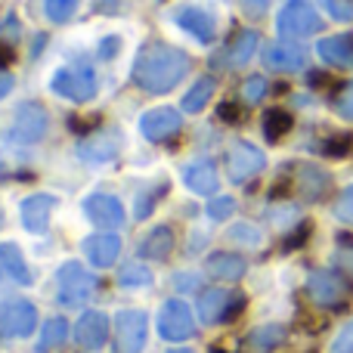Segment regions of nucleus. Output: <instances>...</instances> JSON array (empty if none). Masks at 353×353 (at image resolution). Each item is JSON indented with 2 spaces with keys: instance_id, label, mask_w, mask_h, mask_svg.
Segmentation results:
<instances>
[{
  "instance_id": "18",
  "label": "nucleus",
  "mask_w": 353,
  "mask_h": 353,
  "mask_svg": "<svg viewBox=\"0 0 353 353\" xmlns=\"http://www.w3.org/2000/svg\"><path fill=\"white\" fill-rule=\"evenodd\" d=\"M263 65L273 68V72H298V68H304V50L285 41L270 43L263 50Z\"/></svg>"
},
{
  "instance_id": "40",
  "label": "nucleus",
  "mask_w": 353,
  "mask_h": 353,
  "mask_svg": "<svg viewBox=\"0 0 353 353\" xmlns=\"http://www.w3.org/2000/svg\"><path fill=\"white\" fill-rule=\"evenodd\" d=\"M338 217L347 220V223H353V186L341 195V201H338Z\"/></svg>"
},
{
  "instance_id": "33",
  "label": "nucleus",
  "mask_w": 353,
  "mask_h": 353,
  "mask_svg": "<svg viewBox=\"0 0 353 353\" xmlns=\"http://www.w3.org/2000/svg\"><path fill=\"white\" fill-rule=\"evenodd\" d=\"M301 174L307 176V180H304V192L310 195V199H313V195H323L325 189H329V176H325L323 171H316V168H304Z\"/></svg>"
},
{
  "instance_id": "43",
  "label": "nucleus",
  "mask_w": 353,
  "mask_h": 353,
  "mask_svg": "<svg viewBox=\"0 0 353 353\" xmlns=\"http://www.w3.org/2000/svg\"><path fill=\"white\" fill-rule=\"evenodd\" d=\"M338 109H341L344 118H350V121H353V87H347V90H344V97L338 99Z\"/></svg>"
},
{
  "instance_id": "3",
  "label": "nucleus",
  "mask_w": 353,
  "mask_h": 353,
  "mask_svg": "<svg viewBox=\"0 0 353 353\" xmlns=\"http://www.w3.org/2000/svg\"><path fill=\"white\" fill-rule=\"evenodd\" d=\"M50 87H53V93L72 99V103H87L97 97V74L90 65H65L53 74Z\"/></svg>"
},
{
  "instance_id": "25",
  "label": "nucleus",
  "mask_w": 353,
  "mask_h": 353,
  "mask_svg": "<svg viewBox=\"0 0 353 353\" xmlns=\"http://www.w3.org/2000/svg\"><path fill=\"white\" fill-rule=\"evenodd\" d=\"M211 97H214V78H199L192 84V90L183 97V109L186 112H201Z\"/></svg>"
},
{
  "instance_id": "36",
  "label": "nucleus",
  "mask_w": 353,
  "mask_h": 353,
  "mask_svg": "<svg viewBox=\"0 0 353 353\" xmlns=\"http://www.w3.org/2000/svg\"><path fill=\"white\" fill-rule=\"evenodd\" d=\"M263 93H267V81H263V78H248V81H245V87H242L245 103H261Z\"/></svg>"
},
{
  "instance_id": "50",
  "label": "nucleus",
  "mask_w": 353,
  "mask_h": 353,
  "mask_svg": "<svg viewBox=\"0 0 353 353\" xmlns=\"http://www.w3.org/2000/svg\"><path fill=\"white\" fill-rule=\"evenodd\" d=\"M211 353H226V350H220V347H214V350H211Z\"/></svg>"
},
{
  "instance_id": "30",
  "label": "nucleus",
  "mask_w": 353,
  "mask_h": 353,
  "mask_svg": "<svg viewBox=\"0 0 353 353\" xmlns=\"http://www.w3.org/2000/svg\"><path fill=\"white\" fill-rule=\"evenodd\" d=\"M78 3L81 0H47L43 10H47L50 22H68V19L74 16V10H78Z\"/></svg>"
},
{
  "instance_id": "8",
  "label": "nucleus",
  "mask_w": 353,
  "mask_h": 353,
  "mask_svg": "<svg viewBox=\"0 0 353 353\" xmlns=\"http://www.w3.org/2000/svg\"><path fill=\"white\" fill-rule=\"evenodd\" d=\"M159 332L165 341H186V338H192L195 325H192V313H189V307L183 304V301H168L165 307H161L159 313Z\"/></svg>"
},
{
  "instance_id": "34",
  "label": "nucleus",
  "mask_w": 353,
  "mask_h": 353,
  "mask_svg": "<svg viewBox=\"0 0 353 353\" xmlns=\"http://www.w3.org/2000/svg\"><path fill=\"white\" fill-rule=\"evenodd\" d=\"M232 211H236V199H230V195H217L208 205V217L211 220H226V217H232Z\"/></svg>"
},
{
  "instance_id": "28",
  "label": "nucleus",
  "mask_w": 353,
  "mask_h": 353,
  "mask_svg": "<svg viewBox=\"0 0 353 353\" xmlns=\"http://www.w3.org/2000/svg\"><path fill=\"white\" fill-rule=\"evenodd\" d=\"M285 130H292V115L285 109H270L263 115V134H267V140H279Z\"/></svg>"
},
{
  "instance_id": "53",
  "label": "nucleus",
  "mask_w": 353,
  "mask_h": 353,
  "mask_svg": "<svg viewBox=\"0 0 353 353\" xmlns=\"http://www.w3.org/2000/svg\"><path fill=\"white\" fill-rule=\"evenodd\" d=\"M0 276H3V270H0Z\"/></svg>"
},
{
  "instance_id": "32",
  "label": "nucleus",
  "mask_w": 353,
  "mask_h": 353,
  "mask_svg": "<svg viewBox=\"0 0 353 353\" xmlns=\"http://www.w3.org/2000/svg\"><path fill=\"white\" fill-rule=\"evenodd\" d=\"M165 192H168L165 183H161V186H155V189H149V192H140V199H137V217L146 220L149 214L155 211V201H159Z\"/></svg>"
},
{
  "instance_id": "14",
  "label": "nucleus",
  "mask_w": 353,
  "mask_h": 353,
  "mask_svg": "<svg viewBox=\"0 0 353 353\" xmlns=\"http://www.w3.org/2000/svg\"><path fill=\"white\" fill-rule=\"evenodd\" d=\"M176 25H180L186 34H192L199 43H211L214 34H217V22H214L211 12L199 10V6H180V10L174 12Z\"/></svg>"
},
{
  "instance_id": "22",
  "label": "nucleus",
  "mask_w": 353,
  "mask_h": 353,
  "mask_svg": "<svg viewBox=\"0 0 353 353\" xmlns=\"http://www.w3.org/2000/svg\"><path fill=\"white\" fill-rule=\"evenodd\" d=\"M245 270H248V263H245V257H239V254H211L208 257V273H211L214 279L236 282L245 276Z\"/></svg>"
},
{
  "instance_id": "21",
  "label": "nucleus",
  "mask_w": 353,
  "mask_h": 353,
  "mask_svg": "<svg viewBox=\"0 0 353 353\" xmlns=\"http://www.w3.org/2000/svg\"><path fill=\"white\" fill-rule=\"evenodd\" d=\"M0 270H3L6 276H12L19 285H31V270H28V263H25L19 245H12V242L0 245Z\"/></svg>"
},
{
  "instance_id": "4",
  "label": "nucleus",
  "mask_w": 353,
  "mask_h": 353,
  "mask_svg": "<svg viewBox=\"0 0 353 353\" xmlns=\"http://www.w3.org/2000/svg\"><path fill=\"white\" fill-rule=\"evenodd\" d=\"M50 128V115L43 105L37 103H22L10 118V128H6V137L12 143H37L47 137Z\"/></svg>"
},
{
  "instance_id": "16",
  "label": "nucleus",
  "mask_w": 353,
  "mask_h": 353,
  "mask_svg": "<svg viewBox=\"0 0 353 353\" xmlns=\"http://www.w3.org/2000/svg\"><path fill=\"white\" fill-rule=\"evenodd\" d=\"M232 301H236V294H230L226 288H208L199 298V319L208 325L226 323V313H230Z\"/></svg>"
},
{
  "instance_id": "2",
  "label": "nucleus",
  "mask_w": 353,
  "mask_h": 353,
  "mask_svg": "<svg viewBox=\"0 0 353 353\" xmlns=\"http://www.w3.org/2000/svg\"><path fill=\"white\" fill-rule=\"evenodd\" d=\"M93 288H97V279L81 267L78 261H68L59 267V276H56V298H59L62 307H81L93 298Z\"/></svg>"
},
{
  "instance_id": "46",
  "label": "nucleus",
  "mask_w": 353,
  "mask_h": 353,
  "mask_svg": "<svg viewBox=\"0 0 353 353\" xmlns=\"http://www.w3.org/2000/svg\"><path fill=\"white\" fill-rule=\"evenodd\" d=\"M10 90H12V78L3 72V68H0V99H3Z\"/></svg>"
},
{
  "instance_id": "23",
  "label": "nucleus",
  "mask_w": 353,
  "mask_h": 353,
  "mask_svg": "<svg viewBox=\"0 0 353 353\" xmlns=\"http://www.w3.org/2000/svg\"><path fill=\"white\" fill-rule=\"evenodd\" d=\"M171 251H174V232L168 226H155L140 245V254L149 257V261H165Z\"/></svg>"
},
{
  "instance_id": "20",
  "label": "nucleus",
  "mask_w": 353,
  "mask_h": 353,
  "mask_svg": "<svg viewBox=\"0 0 353 353\" xmlns=\"http://www.w3.org/2000/svg\"><path fill=\"white\" fill-rule=\"evenodd\" d=\"M183 183L195 195H211L217 189V168L211 161H195V165H189L183 171Z\"/></svg>"
},
{
  "instance_id": "49",
  "label": "nucleus",
  "mask_w": 353,
  "mask_h": 353,
  "mask_svg": "<svg viewBox=\"0 0 353 353\" xmlns=\"http://www.w3.org/2000/svg\"><path fill=\"white\" fill-rule=\"evenodd\" d=\"M341 261H344V267L353 270V251H341Z\"/></svg>"
},
{
  "instance_id": "31",
  "label": "nucleus",
  "mask_w": 353,
  "mask_h": 353,
  "mask_svg": "<svg viewBox=\"0 0 353 353\" xmlns=\"http://www.w3.org/2000/svg\"><path fill=\"white\" fill-rule=\"evenodd\" d=\"M282 338H285V332H282L279 325H263V329H257L254 335H251V344H254L257 350H270V347H276Z\"/></svg>"
},
{
  "instance_id": "5",
  "label": "nucleus",
  "mask_w": 353,
  "mask_h": 353,
  "mask_svg": "<svg viewBox=\"0 0 353 353\" xmlns=\"http://www.w3.org/2000/svg\"><path fill=\"white\" fill-rule=\"evenodd\" d=\"M149 335V319L140 310H121L115 316V350L118 353H143Z\"/></svg>"
},
{
  "instance_id": "11",
  "label": "nucleus",
  "mask_w": 353,
  "mask_h": 353,
  "mask_svg": "<svg viewBox=\"0 0 353 353\" xmlns=\"http://www.w3.org/2000/svg\"><path fill=\"white\" fill-rule=\"evenodd\" d=\"M180 128H183L180 112H176V109H168V105H165V109L146 112V115L140 118V134L146 137V140H152V143L168 140V137H174Z\"/></svg>"
},
{
  "instance_id": "24",
  "label": "nucleus",
  "mask_w": 353,
  "mask_h": 353,
  "mask_svg": "<svg viewBox=\"0 0 353 353\" xmlns=\"http://www.w3.org/2000/svg\"><path fill=\"white\" fill-rule=\"evenodd\" d=\"M319 56H323L329 65L350 68L353 65V37H325V41L319 43Z\"/></svg>"
},
{
  "instance_id": "29",
  "label": "nucleus",
  "mask_w": 353,
  "mask_h": 353,
  "mask_svg": "<svg viewBox=\"0 0 353 353\" xmlns=\"http://www.w3.org/2000/svg\"><path fill=\"white\" fill-rule=\"evenodd\" d=\"M118 282H121L124 288H146V285H152V273H149L143 263H128V267L118 273Z\"/></svg>"
},
{
  "instance_id": "45",
  "label": "nucleus",
  "mask_w": 353,
  "mask_h": 353,
  "mask_svg": "<svg viewBox=\"0 0 353 353\" xmlns=\"http://www.w3.org/2000/svg\"><path fill=\"white\" fill-rule=\"evenodd\" d=\"M199 285V276H189V273H176V288H195Z\"/></svg>"
},
{
  "instance_id": "38",
  "label": "nucleus",
  "mask_w": 353,
  "mask_h": 353,
  "mask_svg": "<svg viewBox=\"0 0 353 353\" xmlns=\"http://www.w3.org/2000/svg\"><path fill=\"white\" fill-rule=\"evenodd\" d=\"M332 353H353V323H347L338 332L335 344H332Z\"/></svg>"
},
{
  "instance_id": "13",
  "label": "nucleus",
  "mask_w": 353,
  "mask_h": 353,
  "mask_svg": "<svg viewBox=\"0 0 353 353\" xmlns=\"http://www.w3.org/2000/svg\"><path fill=\"white\" fill-rule=\"evenodd\" d=\"M74 341L84 350H99L105 341H109V316L99 310H90L78 319L74 325Z\"/></svg>"
},
{
  "instance_id": "26",
  "label": "nucleus",
  "mask_w": 353,
  "mask_h": 353,
  "mask_svg": "<svg viewBox=\"0 0 353 353\" xmlns=\"http://www.w3.org/2000/svg\"><path fill=\"white\" fill-rule=\"evenodd\" d=\"M65 338H68V323L65 319H59V316H53V319L43 323V335H41V341H37V347L53 350V347H59Z\"/></svg>"
},
{
  "instance_id": "52",
  "label": "nucleus",
  "mask_w": 353,
  "mask_h": 353,
  "mask_svg": "<svg viewBox=\"0 0 353 353\" xmlns=\"http://www.w3.org/2000/svg\"><path fill=\"white\" fill-rule=\"evenodd\" d=\"M0 226H3V211H0Z\"/></svg>"
},
{
  "instance_id": "15",
  "label": "nucleus",
  "mask_w": 353,
  "mask_h": 353,
  "mask_svg": "<svg viewBox=\"0 0 353 353\" xmlns=\"http://www.w3.org/2000/svg\"><path fill=\"white\" fill-rule=\"evenodd\" d=\"M53 208H56V199L53 195H28L22 201V223L28 232H43L50 226V217H53Z\"/></svg>"
},
{
  "instance_id": "1",
  "label": "nucleus",
  "mask_w": 353,
  "mask_h": 353,
  "mask_svg": "<svg viewBox=\"0 0 353 353\" xmlns=\"http://www.w3.org/2000/svg\"><path fill=\"white\" fill-rule=\"evenodd\" d=\"M189 72V56L171 43L152 41L140 50L134 65V81L140 90L146 93H168L186 78Z\"/></svg>"
},
{
  "instance_id": "19",
  "label": "nucleus",
  "mask_w": 353,
  "mask_h": 353,
  "mask_svg": "<svg viewBox=\"0 0 353 353\" xmlns=\"http://www.w3.org/2000/svg\"><path fill=\"white\" fill-rule=\"evenodd\" d=\"M307 292H310V298L316 304H338L347 288H344L341 276H335V273H313L307 279Z\"/></svg>"
},
{
  "instance_id": "48",
  "label": "nucleus",
  "mask_w": 353,
  "mask_h": 353,
  "mask_svg": "<svg viewBox=\"0 0 353 353\" xmlns=\"http://www.w3.org/2000/svg\"><path fill=\"white\" fill-rule=\"evenodd\" d=\"M10 59H12V47L10 43H0V65H6Z\"/></svg>"
},
{
  "instance_id": "10",
  "label": "nucleus",
  "mask_w": 353,
  "mask_h": 353,
  "mask_svg": "<svg viewBox=\"0 0 353 353\" xmlns=\"http://www.w3.org/2000/svg\"><path fill=\"white\" fill-rule=\"evenodd\" d=\"M263 155L257 146H251V143H236V146L230 149V155H226V174H230L232 183H245L251 180L254 174L263 171Z\"/></svg>"
},
{
  "instance_id": "47",
  "label": "nucleus",
  "mask_w": 353,
  "mask_h": 353,
  "mask_svg": "<svg viewBox=\"0 0 353 353\" xmlns=\"http://www.w3.org/2000/svg\"><path fill=\"white\" fill-rule=\"evenodd\" d=\"M307 236H310V226H301V230H298V236H294V239H288V248H298V245L304 242Z\"/></svg>"
},
{
  "instance_id": "35",
  "label": "nucleus",
  "mask_w": 353,
  "mask_h": 353,
  "mask_svg": "<svg viewBox=\"0 0 353 353\" xmlns=\"http://www.w3.org/2000/svg\"><path fill=\"white\" fill-rule=\"evenodd\" d=\"M230 236L236 239L239 245H248V248H254V245H261V232H257L251 223H239V226H232V230H230Z\"/></svg>"
},
{
  "instance_id": "39",
  "label": "nucleus",
  "mask_w": 353,
  "mask_h": 353,
  "mask_svg": "<svg viewBox=\"0 0 353 353\" xmlns=\"http://www.w3.org/2000/svg\"><path fill=\"white\" fill-rule=\"evenodd\" d=\"M217 118L220 121H226V124H236V121H242V109H239L236 103H220L217 105Z\"/></svg>"
},
{
  "instance_id": "7",
  "label": "nucleus",
  "mask_w": 353,
  "mask_h": 353,
  "mask_svg": "<svg viewBox=\"0 0 353 353\" xmlns=\"http://www.w3.org/2000/svg\"><path fill=\"white\" fill-rule=\"evenodd\" d=\"M276 25H279V31L285 37H307V34H316L323 19H319L316 10H313L310 3H304V0H288V3L282 6Z\"/></svg>"
},
{
  "instance_id": "37",
  "label": "nucleus",
  "mask_w": 353,
  "mask_h": 353,
  "mask_svg": "<svg viewBox=\"0 0 353 353\" xmlns=\"http://www.w3.org/2000/svg\"><path fill=\"white\" fill-rule=\"evenodd\" d=\"M325 10H329L332 19H338V22H350V19H353L350 0H325Z\"/></svg>"
},
{
  "instance_id": "42",
  "label": "nucleus",
  "mask_w": 353,
  "mask_h": 353,
  "mask_svg": "<svg viewBox=\"0 0 353 353\" xmlns=\"http://www.w3.org/2000/svg\"><path fill=\"white\" fill-rule=\"evenodd\" d=\"M350 149V137H335V140H329L325 143V155H344Z\"/></svg>"
},
{
  "instance_id": "12",
  "label": "nucleus",
  "mask_w": 353,
  "mask_h": 353,
  "mask_svg": "<svg viewBox=\"0 0 353 353\" xmlns=\"http://www.w3.org/2000/svg\"><path fill=\"white\" fill-rule=\"evenodd\" d=\"M84 214L93 220V223L105 226V230H118V226H124V208L115 195H103V192L87 195Z\"/></svg>"
},
{
  "instance_id": "41",
  "label": "nucleus",
  "mask_w": 353,
  "mask_h": 353,
  "mask_svg": "<svg viewBox=\"0 0 353 353\" xmlns=\"http://www.w3.org/2000/svg\"><path fill=\"white\" fill-rule=\"evenodd\" d=\"M118 50H121V37H103V43H99V56L103 59H112V56H118Z\"/></svg>"
},
{
  "instance_id": "44",
  "label": "nucleus",
  "mask_w": 353,
  "mask_h": 353,
  "mask_svg": "<svg viewBox=\"0 0 353 353\" xmlns=\"http://www.w3.org/2000/svg\"><path fill=\"white\" fill-rule=\"evenodd\" d=\"M267 3L270 0H242V6H245L248 16H263V12H267Z\"/></svg>"
},
{
  "instance_id": "9",
  "label": "nucleus",
  "mask_w": 353,
  "mask_h": 353,
  "mask_svg": "<svg viewBox=\"0 0 353 353\" xmlns=\"http://www.w3.org/2000/svg\"><path fill=\"white\" fill-rule=\"evenodd\" d=\"M121 152V134L115 130H97L87 140L78 143V155L87 165H105V161H115Z\"/></svg>"
},
{
  "instance_id": "6",
  "label": "nucleus",
  "mask_w": 353,
  "mask_h": 353,
  "mask_svg": "<svg viewBox=\"0 0 353 353\" xmlns=\"http://www.w3.org/2000/svg\"><path fill=\"white\" fill-rule=\"evenodd\" d=\"M37 329V310L31 301H3L0 304V338H28Z\"/></svg>"
},
{
  "instance_id": "17",
  "label": "nucleus",
  "mask_w": 353,
  "mask_h": 353,
  "mask_svg": "<svg viewBox=\"0 0 353 353\" xmlns=\"http://www.w3.org/2000/svg\"><path fill=\"white\" fill-rule=\"evenodd\" d=\"M84 254L90 257L93 267L109 270L112 263L118 261V254H121V239L112 236V232H103V236H90V239H84Z\"/></svg>"
},
{
  "instance_id": "51",
  "label": "nucleus",
  "mask_w": 353,
  "mask_h": 353,
  "mask_svg": "<svg viewBox=\"0 0 353 353\" xmlns=\"http://www.w3.org/2000/svg\"><path fill=\"white\" fill-rule=\"evenodd\" d=\"M171 353H192V350H171Z\"/></svg>"
},
{
  "instance_id": "27",
  "label": "nucleus",
  "mask_w": 353,
  "mask_h": 353,
  "mask_svg": "<svg viewBox=\"0 0 353 353\" xmlns=\"http://www.w3.org/2000/svg\"><path fill=\"white\" fill-rule=\"evenodd\" d=\"M254 50H257V34L254 31H242L230 47V65H245L254 56Z\"/></svg>"
}]
</instances>
